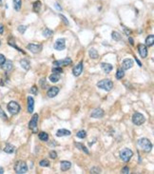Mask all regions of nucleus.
I'll return each instance as SVG.
<instances>
[{
  "mask_svg": "<svg viewBox=\"0 0 154 174\" xmlns=\"http://www.w3.org/2000/svg\"><path fill=\"white\" fill-rule=\"evenodd\" d=\"M4 173V169L3 167H0V174H3Z\"/></svg>",
  "mask_w": 154,
  "mask_h": 174,
  "instance_id": "obj_51",
  "label": "nucleus"
},
{
  "mask_svg": "<svg viewBox=\"0 0 154 174\" xmlns=\"http://www.w3.org/2000/svg\"><path fill=\"white\" fill-rule=\"evenodd\" d=\"M1 67H2V69H3L5 71L9 72V71H11V69H12V68H13V64H12V62L10 61V60H8V61L6 60L5 63H4Z\"/></svg>",
  "mask_w": 154,
  "mask_h": 174,
  "instance_id": "obj_18",
  "label": "nucleus"
},
{
  "mask_svg": "<svg viewBox=\"0 0 154 174\" xmlns=\"http://www.w3.org/2000/svg\"><path fill=\"white\" fill-rule=\"evenodd\" d=\"M27 109H28V112L32 113L33 112V108H34V100L32 96H28L27 99Z\"/></svg>",
  "mask_w": 154,
  "mask_h": 174,
  "instance_id": "obj_16",
  "label": "nucleus"
},
{
  "mask_svg": "<svg viewBox=\"0 0 154 174\" xmlns=\"http://www.w3.org/2000/svg\"><path fill=\"white\" fill-rule=\"evenodd\" d=\"M22 6V0H13V8L16 11H19Z\"/></svg>",
  "mask_w": 154,
  "mask_h": 174,
  "instance_id": "obj_30",
  "label": "nucleus"
},
{
  "mask_svg": "<svg viewBox=\"0 0 154 174\" xmlns=\"http://www.w3.org/2000/svg\"><path fill=\"white\" fill-rule=\"evenodd\" d=\"M72 134V132L68 129H65V128H61V129H58L56 131V136L57 137H63V136H69Z\"/></svg>",
  "mask_w": 154,
  "mask_h": 174,
  "instance_id": "obj_19",
  "label": "nucleus"
},
{
  "mask_svg": "<svg viewBox=\"0 0 154 174\" xmlns=\"http://www.w3.org/2000/svg\"><path fill=\"white\" fill-rule=\"evenodd\" d=\"M49 155L51 159H56V157H57V153L56 151H54V150H50V153H49Z\"/></svg>",
  "mask_w": 154,
  "mask_h": 174,
  "instance_id": "obj_40",
  "label": "nucleus"
},
{
  "mask_svg": "<svg viewBox=\"0 0 154 174\" xmlns=\"http://www.w3.org/2000/svg\"><path fill=\"white\" fill-rule=\"evenodd\" d=\"M138 146L146 152H149L152 149V143L147 138H140L138 140Z\"/></svg>",
  "mask_w": 154,
  "mask_h": 174,
  "instance_id": "obj_1",
  "label": "nucleus"
},
{
  "mask_svg": "<svg viewBox=\"0 0 154 174\" xmlns=\"http://www.w3.org/2000/svg\"><path fill=\"white\" fill-rule=\"evenodd\" d=\"M101 69L104 70L105 73H109L113 69V66L109 63H101Z\"/></svg>",
  "mask_w": 154,
  "mask_h": 174,
  "instance_id": "obj_17",
  "label": "nucleus"
},
{
  "mask_svg": "<svg viewBox=\"0 0 154 174\" xmlns=\"http://www.w3.org/2000/svg\"><path fill=\"white\" fill-rule=\"evenodd\" d=\"M124 32H125V33H128V35L131 33V31H130V30H129V29H125V27H124Z\"/></svg>",
  "mask_w": 154,
  "mask_h": 174,
  "instance_id": "obj_47",
  "label": "nucleus"
},
{
  "mask_svg": "<svg viewBox=\"0 0 154 174\" xmlns=\"http://www.w3.org/2000/svg\"><path fill=\"white\" fill-rule=\"evenodd\" d=\"M40 167H50V162L48 161V160H42V161H40Z\"/></svg>",
  "mask_w": 154,
  "mask_h": 174,
  "instance_id": "obj_36",
  "label": "nucleus"
},
{
  "mask_svg": "<svg viewBox=\"0 0 154 174\" xmlns=\"http://www.w3.org/2000/svg\"><path fill=\"white\" fill-rule=\"evenodd\" d=\"M59 91H60V90H59L58 87H55V86L54 87H50L48 90V91H47V95L50 98H53L59 93Z\"/></svg>",
  "mask_w": 154,
  "mask_h": 174,
  "instance_id": "obj_14",
  "label": "nucleus"
},
{
  "mask_svg": "<svg viewBox=\"0 0 154 174\" xmlns=\"http://www.w3.org/2000/svg\"><path fill=\"white\" fill-rule=\"evenodd\" d=\"M138 51L139 54L142 58H146L147 56V47L144 44H139L138 45Z\"/></svg>",
  "mask_w": 154,
  "mask_h": 174,
  "instance_id": "obj_15",
  "label": "nucleus"
},
{
  "mask_svg": "<svg viewBox=\"0 0 154 174\" xmlns=\"http://www.w3.org/2000/svg\"><path fill=\"white\" fill-rule=\"evenodd\" d=\"M134 60L137 62V64H138V66H139V67H142V63H141V62H140L139 60H138V59L135 57V56H134Z\"/></svg>",
  "mask_w": 154,
  "mask_h": 174,
  "instance_id": "obj_49",
  "label": "nucleus"
},
{
  "mask_svg": "<svg viewBox=\"0 0 154 174\" xmlns=\"http://www.w3.org/2000/svg\"><path fill=\"white\" fill-rule=\"evenodd\" d=\"M90 172L91 173H101V169L99 167H92Z\"/></svg>",
  "mask_w": 154,
  "mask_h": 174,
  "instance_id": "obj_43",
  "label": "nucleus"
},
{
  "mask_svg": "<svg viewBox=\"0 0 154 174\" xmlns=\"http://www.w3.org/2000/svg\"><path fill=\"white\" fill-rule=\"evenodd\" d=\"M0 45H1V42H0Z\"/></svg>",
  "mask_w": 154,
  "mask_h": 174,
  "instance_id": "obj_53",
  "label": "nucleus"
},
{
  "mask_svg": "<svg viewBox=\"0 0 154 174\" xmlns=\"http://www.w3.org/2000/svg\"><path fill=\"white\" fill-rule=\"evenodd\" d=\"M121 173H123V174H128V173H129V167H123L122 170H121Z\"/></svg>",
  "mask_w": 154,
  "mask_h": 174,
  "instance_id": "obj_44",
  "label": "nucleus"
},
{
  "mask_svg": "<svg viewBox=\"0 0 154 174\" xmlns=\"http://www.w3.org/2000/svg\"><path fill=\"white\" fill-rule=\"evenodd\" d=\"M76 136L80 139H84V138L87 137V132L86 130H79L77 133H76Z\"/></svg>",
  "mask_w": 154,
  "mask_h": 174,
  "instance_id": "obj_34",
  "label": "nucleus"
},
{
  "mask_svg": "<svg viewBox=\"0 0 154 174\" xmlns=\"http://www.w3.org/2000/svg\"><path fill=\"white\" fill-rule=\"evenodd\" d=\"M55 8L57 9V10H59V11H62V8H61V6L59 5L58 3H55Z\"/></svg>",
  "mask_w": 154,
  "mask_h": 174,
  "instance_id": "obj_48",
  "label": "nucleus"
},
{
  "mask_svg": "<svg viewBox=\"0 0 154 174\" xmlns=\"http://www.w3.org/2000/svg\"><path fill=\"white\" fill-rule=\"evenodd\" d=\"M132 122L136 126H141L142 124H144L146 122V118H145V116L142 113L135 112L132 115Z\"/></svg>",
  "mask_w": 154,
  "mask_h": 174,
  "instance_id": "obj_6",
  "label": "nucleus"
},
{
  "mask_svg": "<svg viewBox=\"0 0 154 174\" xmlns=\"http://www.w3.org/2000/svg\"><path fill=\"white\" fill-rule=\"evenodd\" d=\"M89 54H90V58H92V59H97V58L99 57V53H98V51L97 50H95L94 48H91L89 51Z\"/></svg>",
  "mask_w": 154,
  "mask_h": 174,
  "instance_id": "obj_24",
  "label": "nucleus"
},
{
  "mask_svg": "<svg viewBox=\"0 0 154 174\" xmlns=\"http://www.w3.org/2000/svg\"><path fill=\"white\" fill-rule=\"evenodd\" d=\"M2 5V0H0V6Z\"/></svg>",
  "mask_w": 154,
  "mask_h": 174,
  "instance_id": "obj_52",
  "label": "nucleus"
},
{
  "mask_svg": "<svg viewBox=\"0 0 154 174\" xmlns=\"http://www.w3.org/2000/svg\"><path fill=\"white\" fill-rule=\"evenodd\" d=\"M72 167V163L69 161H62L61 162V170L67 171Z\"/></svg>",
  "mask_w": 154,
  "mask_h": 174,
  "instance_id": "obj_20",
  "label": "nucleus"
},
{
  "mask_svg": "<svg viewBox=\"0 0 154 174\" xmlns=\"http://www.w3.org/2000/svg\"><path fill=\"white\" fill-rule=\"evenodd\" d=\"M7 109L9 110V112L11 113V115H16L19 113V111L21 110V107L18 104L17 102L15 101H11L7 105Z\"/></svg>",
  "mask_w": 154,
  "mask_h": 174,
  "instance_id": "obj_4",
  "label": "nucleus"
},
{
  "mask_svg": "<svg viewBox=\"0 0 154 174\" xmlns=\"http://www.w3.org/2000/svg\"><path fill=\"white\" fill-rule=\"evenodd\" d=\"M133 156V152L131 149H124L123 150L120 151V158L124 161V162H129Z\"/></svg>",
  "mask_w": 154,
  "mask_h": 174,
  "instance_id": "obj_5",
  "label": "nucleus"
},
{
  "mask_svg": "<svg viewBox=\"0 0 154 174\" xmlns=\"http://www.w3.org/2000/svg\"><path fill=\"white\" fill-rule=\"evenodd\" d=\"M75 147L78 149H80V150H83V151L86 153V154H90V151H89V149H87L86 147L83 145V144H81V143H75Z\"/></svg>",
  "mask_w": 154,
  "mask_h": 174,
  "instance_id": "obj_27",
  "label": "nucleus"
},
{
  "mask_svg": "<svg viewBox=\"0 0 154 174\" xmlns=\"http://www.w3.org/2000/svg\"><path fill=\"white\" fill-rule=\"evenodd\" d=\"M20 65L25 70H29L31 69V64H30V61L28 59H21L20 60Z\"/></svg>",
  "mask_w": 154,
  "mask_h": 174,
  "instance_id": "obj_21",
  "label": "nucleus"
},
{
  "mask_svg": "<svg viewBox=\"0 0 154 174\" xmlns=\"http://www.w3.org/2000/svg\"><path fill=\"white\" fill-rule=\"evenodd\" d=\"M38 118H39V116L37 113L35 114H33L32 117V119L30 121L29 123V128L30 129H32V132H36L37 131V123H38Z\"/></svg>",
  "mask_w": 154,
  "mask_h": 174,
  "instance_id": "obj_7",
  "label": "nucleus"
},
{
  "mask_svg": "<svg viewBox=\"0 0 154 174\" xmlns=\"http://www.w3.org/2000/svg\"><path fill=\"white\" fill-rule=\"evenodd\" d=\"M134 65V62H133L132 59H130V58H125L124 59V61L122 63V68L124 70H128V69H131Z\"/></svg>",
  "mask_w": 154,
  "mask_h": 174,
  "instance_id": "obj_12",
  "label": "nucleus"
},
{
  "mask_svg": "<svg viewBox=\"0 0 154 174\" xmlns=\"http://www.w3.org/2000/svg\"><path fill=\"white\" fill-rule=\"evenodd\" d=\"M0 118L3 120H7L8 117L7 115H6V113H5V111H4L3 109H2V108L0 107Z\"/></svg>",
  "mask_w": 154,
  "mask_h": 174,
  "instance_id": "obj_38",
  "label": "nucleus"
},
{
  "mask_svg": "<svg viewBox=\"0 0 154 174\" xmlns=\"http://www.w3.org/2000/svg\"><path fill=\"white\" fill-rule=\"evenodd\" d=\"M41 7H42L41 1H39V0L35 1V2L33 3V11L36 12V13H38L40 11V10H41Z\"/></svg>",
  "mask_w": 154,
  "mask_h": 174,
  "instance_id": "obj_23",
  "label": "nucleus"
},
{
  "mask_svg": "<svg viewBox=\"0 0 154 174\" xmlns=\"http://www.w3.org/2000/svg\"><path fill=\"white\" fill-rule=\"evenodd\" d=\"M154 43V35L153 34H150L149 36L147 37L146 39V46L147 47H152Z\"/></svg>",
  "mask_w": 154,
  "mask_h": 174,
  "instance_id": "obj_25",
  "label": "nucleus"
},
{
  "mask_svg": "<svg viewBox=\"0 0 154 174\" xmlns=\"http://www.w3.org/2000/svg\"><path fill=\"white\" fill-rule=\"evenodd\" d=\"M59 17L62 19V21L64 22L65 24L66 25H68V18L65 16V15H63V14H59Z\"/></svg>",
  "mask_w": 154,
  "mask_h": 174,
  "instance_id": "obj_42",
  "label": "nucleus"
},
{
  "mask_svg": "<svg viewBox=\"0 0 154 174\" xmlns=\"http://www.w3.org/2000/svg\"><path fill=\"white\" fill-rule=\"evenodd\" d=\"M52 72L53 73H58V74H60V73L63 72V69H62L61 67H57V66H55L54 68H52Z\"/></svg>",
  "mask_w": 154,
  "mask_h": 174,
  "instance_id": "obj_35",
  "label": "nucleus"
},
{
  "mask_svg": "<svg viewBox=\"0 0 154 174\" xmlns=\"http://www.w3.org/2000/svg\"><path fill=\"white\" fill-rule=\"evenodd\" d=\"M53 48L54 50H56V51H63V50H65V48H66V40L64 38L57 39L55 41V43H54Z\"/></svg>",
  "mask_w": 154,
  "mask_h": 174,
  "instance_id": "obj_9",
  "label": "nucleus"
},
{
  "mask_svg": "<svg viewBox=\"0 0 154 174\" xmlns=\"http://www.w3.org/2000/svg\"><path fill=\"white\" fill-rule=\"evenodd\" d=\"M27 49L29 50L32 53H39L40 51H42V49H43V46L42 45H40V44H29L28 46H27Z\"/></svg>",
  "mask_w": 154,
  "mask_h": 174,
  "instance_id": "obj_8",
  "label": "nucleus"
},
{
  "mask_svg": "<svg viewBox=\"0 0 154 174\" xmlns=\"http://www.w3.org/2000/svg\"><path fill=\"white\" fill-rule=\"evenodd\" d=\"M111 38L113 40H115V41H119V40L122 39V36H121V34L118 33V32H112L111 33Z\"/></svg>",
  "mask_w": 154,
  "mask_h": 174,
  "instance_id": "obj_31",
  "label": "nucleus"
},
{
  "mask_svg": "<svg viewBox=\"0 0 154 174\" xmlns=\"http://www.w3.org/2000/svg\"><path fill=\"white\" fill-rule=\"evenodd\" d=\"M105 112L104 110L100 108H98V109H95L92 110V112L90 114L91 116V118H95V119H99V118H102L103 116H104Z\"/></svg>",
  "mask_w": 154,
  "mask_h": 174,
  "instance_id": "obj_13",
  "label": "nucleus"
},
{
  "mask_svg": "<svg viewBox=\"0 0 154 174\" xmlns=\"http://www.w3.org/2000/svg\"><path fill=\"white\" fill-rule=\"evenodd\" d=\"M129 43L131 44V45H133V44H134V42H133V39L131 38V37H129Z\"/></svg>",
  "mask_w": 154,
  "mask_h": 174,
  "instance_id": "obj_50",
  "label": "nucleus"
},
{
  "mask_svg": "<svg viewBox=\"0 0 154 174\" xmlns=\"http://www.w3.org/2000/svg\"><path fill=\"white\" fill-rule=\"evenodd\" d=\"M38 138H39L41 141L47 142L49 140V135L45 131H41V132H39V134H38Z\"/></svg>",
  "mask_w": 154,
  "mask_h": 174,
  "instance_id": "obj_29",
  "label": "nucleus"
},
{
  "mask_svg": "<svg viewBox=\"0 0 154 174\" xmlns=\"http://www.w3.org/2000/svg\"><path fill=\"white\" fill-rule=\"evenodd\" d=\"M8 44H9L10 46H11V47H13V48H15V49H16V50H17L18 51H21L22 53H24V54H25V51H22V50H21V49H20V48H18L17 46L15 45V41H11V39H9V41H8Z\"/></svg>",
  "mask_w": 154,
  "mask_h": 174,
  "instance_id": "obj_33",
  "label": "nucleus"
},
{
  "mask_svg": "<svg viewBox=\"0 0 154 174\" xmlns=\"http://www.w3.org/2000/svg\"><path fill=\"white\" fill-rule=\"evenodd\" d=\"M124 76H125V70L123 69H118L117 72L115 74V77H116L118 80H120V79H122Z\"/></svg>",
  "mask_w": 154,
  "mask_h": 174,
  "instance_id": "obj_32",
  "label": "nucleus"
},
{
  "mask_svg": "<svg viewBox=\"0 0 154 174\" xmlns=\"http://www.w3.org/2000/svg\"><path fill=\"white\" fill-rule=\"evenodd\" d=\"M30 91H31V93H32V94H37L38 93V89H37L36 86H32Z\"/></svg>",
  "mask_w": 154,
  "mask_h": 174,
  "instance_id": "obj_41",
  "label": "nucleus"
},
{
  "mask_svg": "<svg viewBox=\"0 0 154 174\" xmlns=\"http://www.w3.org/2000/svg\"><path fill=\"white\" fill-rule=\"evenodd\" d=\"M5 61H6V58H5V56H4L3 54H1L0 53V66H2L5 63Z\"/></svg>",
  "mask_w": 154,
  "mask_h": 174,
  "instance_id": "obj_45",
  "label": "nucleus"
},
{
  "mask_svg": "<svg viewBox=\"0 0 154 174\" xmlns=\"http://www.w3.org/2000/svg\"><path fill=\"white\" fill-rule=\"evenodd\" d=\"M4 33V26L3 24H0V34H3Z\"/></svg>",
  "mask_w": 154,
  "mask_h": 174,
  "instance_id": "obj_46",
  "label": "nucleus"
},
{
  "mask_svg": "<svg viewBox=\"0 0 154 174\" xmlns=\"http://www.w3.org/2000/svg\"><path fill=\"white\" fill-rule=\"evenodd\" d=\"M49 79H50V82H52V83H57L58 81L60 80V75H59L58 73H52V74H50V75Z\"/></svg>",
  "mask_w": 154,
  "mask_h": 174,
  "instance_id": "obj_26",
  "label": "nucleus"
},
{
  "mask_svg": "<svg viewBox=\"0 0 154 174\" xmlns=\"http://www.w3.org/2000/svg\"><path fill=\"white\" fill-rule=\"evenodd\" d=\"M39 84H40V86H41V88H42V89H46V88L48 87V85H47L46 80L44 79V78H43V79H40Z\"/></svg>",
  "mask_w": 154,
  "mask_h": 174,
  "instance_id": "obj_39",
  "label": "nucleus"
},
{
  "mask_svg": "<svg viewBox=\"0 0 154 174\" xmlns=\"http://www.w3.org/2000/svg\"><path fill=\"white\" fill-rule=\"evenodd\" d=\"M83 71V62H79L78 64L72 69V74L75 77H78L81 75V73Z\"/></svg>",
  "mask_w": 154,
  "mask_h": 174,
  "instance_id": "obj_11",
  "label": "nucleus"
},
{
  "mask_svg": "<svg viewBox=\"0 0 154 174\" xmlns=\"http://www.w3.org/2000/svg\"><path fill=\"white\" fill-rule=\"evenodd\" d=\"M43 36L45 37H50L53 35V31H51L50 29H49V28H45V29L43 30Z\"/></svg>",
  "mask_w": 154,
  "mask_h": 174,
  "instance_id": "obj_28",
  "label": "nucleus"
},
{
  "mask_svg": "<svg viewBox=\"0 0 154 174\" xmlns=\"http://www.w3.org/2000/svg\"><path fill=\"white\" fill-rule=\"evenodd\" d=\"M15 171L17 174H24L28 172V166L24 161H17L15 165Z\"/></svg>",
  "mask_w": 154,
  "mask_h": 174,
  "instance_id": "obj_3",
  "label": "nucleus"
},
{
  "mask_svg": "<svg viewBox=\"0 0 154 174\" xmlns=\"http://www.w3.org/2000/svg\"><path fill=\"white\" fill-rule=\"evenodd\" d=\"M18 32L21 33V34H24L26 32V30H27V26H24V25H21L18 27Z\"/></svg>",
  "mask_w": 154,
  "mask_h": 174,
  "instance_id": "obj_37",
  "label": "nucleus"
},
{
  "mask_svg": "<svg viewBox=\"0 0 154 174\" xmlns=\"http://www.w3.org/2000/svg\"><path fill=\"white\" fill-rule=\"evenodd\" d=\"M3 150L6 153H8V154H11V153H13L15 151V146L11 145V144H7V145L5 146V148L3 149Z\"/></svg>",
  "mask_w": 154,
  "mask_h": 174,
  "instance_id": "obj_22",
  "label": "nucleus"
},
{
  "mask_svg": "<svg viewBox=\"0 0 154 174\" xmlns=\"http://www.w3.org/2000/svg\"><path fill=\"white\" fill-rule=\"evenodd\" d=\"M97 87L101 89V90H104L106 91H110L113 88V82L109 79H103L100 80L98 83H97Z\"/></svg>",
  "mask_w": 154,
  "mask_h": 174,
  "instance_id": "obj_2",
  "label": "nucleus"
},
{
  "mask_svg": "<svg viewBox=\"0 0 154 174\" xmlns=\"http://www.w3.org/2000/svg\"><path fill=\"white\" fill-rule=\"evenodd\" d=\"M72 60L69 57H66L64 59H61V60H57V61L53 62L54 66H57V67H62V66H68L72 65Z\"/></svg>",
  "mask_w": 154,
  "mask_h": 174,
  "instance_id": "obj_10",
  "label": "nucleus"
}]
</instances>
